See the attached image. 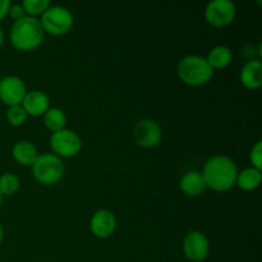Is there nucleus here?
<instances>
[{
	"instance_id": "obj_25",
	"label": "nucleus",
	"mask_w": 262,
	"mask_h": 262,
	"mask_svg": "<svg viewBox=\"0 0 262 262\" xmlns=\"http://www.w3.org/2000/svg\"><path fill=\"white\" fill-rule=\"evenodd\" d=\"M3 43H4V32H3V28L0 27V49H2Z\"/></svg>"
},
{
	"instance_id": "obj_21",
	"label": "nucleus",
	"mask_w": 262,
	"mask_h": 262,
	"mask_svg": "<svg viewBox=\"0 0 262 262\" xmlns=\"http://www.w3.org/2000/svg\"><path fill=\"white\" fill-rule=\"evenodd\" d=\"M7 119L10 125L13 127H19V125L25 124L27 120V113L22 107V105H17V106H9L7 110Z\"/></svg>"
},
{
	"instance_id": "obj_27",
	"label": "nucleus",
	"mask_w": 262,
	"mask_h": 262,
	"mask_svg": "<svg viewBox=\"0 0 262 262\" xmlns=\"http://www.w3.org/2000/svg\"><path fill=\"white\" fill-rule=\"evenodd\" d=\"M2 204H3V196L0 194V206H2Z\"/></svg>"
},
{
	"instance_id": "obj_12",
	"label": "nucleus",
	"mask_w": 262,
	"mask_h": 262,
	"mask_svg": "<svg viewBox=\"0 0 262 262\" xmlns=\"http://www.w3.org/2000/svg\"><path fill=\"white\" fill-rule=\"evenodd\" d=\"M22 107L27 115L31 117H40L43 115L49 109H50V99L48 95L38 90H33L26 94L25 99L22 101Z\"/></svg>"
},
{
	"instance_id": "obj_15",
	"label": "nucleus",
	"mask_w": 262,
	"mask_h": 262,
	"mask_svg": "<svg viewBox=\"0 0 262 262\" xmlns=\"http://www.w3.org/2000/svg\"><path fill=\"white\" fill-rule=\"evenodd\" d=\"M181 189L184 194L196 197L206 189V183L200 171H188L181 179Z\"/></svg>"
},
{
	"instance_id": "obj_6",
	"label": "nucleus",
	"mask_w": 262,
	"mask_h": 262,
	"mask_svg": "<svg viewBox=\"0 0 262 262\" xmlns=\"http://www.w3.org/2000/svg\"><path fill=\"white\" fill-rule=\"evenodd\" d=\"M50 146L56 156L73 158V156L78 155L81 151L82 141L74 130L64 128L58 132L51 133Z\"/></svg>"
},
{
	"instance_id": "obj_8",
	"label": "nucleus",
	"mask_w": 262,
	"mask_h": 262,
	"mask_svg": "<svg viewBox=\"0 0 262 262\" xmlns=\"http://www.w3.org/2000/svg\"><path fill=\"white\" fill-rule=\"evenodd\" d=\"M27 94L26 84L19 77L7 76L0 79V101L8 106L22 104Z\"/></svg>"
},
{
	"instance_id": "obj_3",
	"label": "nucleus",
	"mask_w": 262,
	"mask_h": 262,
	"mask_svg": "<svg viewBox=\"0 0 262 262\" xmlns=\"http://www.w3.org/2000/svg\"><path fill=\"white\" fill-rule=\"evenodd\" d=\"M178 76L188 86H204L212 78L214 69L204 56L188 55L178 63Z\"/></svg>"
},
{
	"instance_id": "obj_24",
	"label": "nucleus",
	"mask_w": 262,
	"mask_h": 262,
	"mask_svg": "<svg viewBox=\"0 0 262 262\" xmlns=\"http://www.w3.org/2000/svg\"><path fill=\"white\" fill-rule=\"evenodd\" d=\"M12 3L9 0H0V20L4 19L9 13V8Z\"/></svg>"
},
{
	"instance_id": "obj_7",
	"label": "nucleus",
	"mask_w": 262,
	"mask_h": 262,
	"mask_svg": "<svg viewBox=\"0 0 262 262\" xmlns=\"http://www.w3.org/2000/svg\"><path fill=\"white\" fill-rule=\"evenodd\" d=\"M237 8L232 0H212L205 9L207 23L214 27H225L234 20Z\"/></svg>"
},
{
	"instance_id": "obj_2",
	"label": "nucleus",
	"mask_w": 262,
	"mask_h": 262,
	"mask_svg": "<svg viewBox=\"0 0 262 262\" xmlns=\"http://www.w3.org/2000/svg\"><path fill=\"white\" fill-rule=\"evenodd\" d=\"M45 31L40 19L35 17H23L15 20L10 28V42L20 51H31L37 49L42 43Z\"/></svg>"
},
{
	"instance_id": "obj_17",
	"label": "nucleus",
	"mask_w": 262,
	"mask_h": 262,
	"mask_svg": "<svg viewBox=\"0 0 262 262\" xmlns=\"http://www.w3.org/2000/svg\"><path fill=\"white\" fill-rule=\"evenodd\" d=\"M262 174L261 170H257L255 168L243 169L241 173H238L237 181L235 183L238 184L241 189L243 191H253L261 184Z\"/></svg>"
},
{
	"instance_id": "obj_16",
	"label": "nucleus",
	"mask_w": 262,
	"mask_h": 262,
	"mask_svg": "<svg viewBox=\"0 0 262 262\" xmlns=\"http://www.w3.org/2000/svg\"><path fill=\"white\" fill-rule=\"evenodd\" d=\"M232 50L227 46H215L207 55L206 60L212 69H223L232 63Z\"/></svg>"
},
{
	"instance_id": "obj_23",
	"label": "nucleus",
	"mask_w": 262,
	"mask_h": 262,
	"mask_svg": "<svg viewBox=\"0 0 262 262\" xmlns=\"http://www.w3.org/2000/svg\"><path fill=\"white\" fill-rule=\"evenodd\" d=\"M8 14H9L10 17L14 19V22H15V20L22 19L23 17H26V12H25V9H23L22 4H12V5H10L9 13H8Z\"/></svg>"
},
{
	"instance_id": "obj_22",
	"label": "nucleus",
	"mask_w": 262,
	"mask_h": 262,
	"mask_svg": "<svg viewBox=\"0 0 262 262\" xmlns=\"http://www.w3.org/2000/svg\"><path fill=\"white\" fill-rule=\"evenodd\" d=\"M251 163H252V168L261 170L262 169V141H257L255 146L251 150Z\"/></svg>"
},
{
	"instance_id": "obj_11",
	"label": "nucleus",
	"mask_w": 262,
	"mask_h": 262,
	"mask_svg": "<svg viewBox=\"0 0 262 262\" xmlns=\"http://www.w3.org/2000/svg\"><path fill=\"white\" fill-rule=\"evenodd\" d=\"M91 232L97 238H109L117 228V217L110 210H99L91 217Z\"/></svg>"
},
{
	"instance_id": "obj_26",
	"label": "nucleus",
	"mask_w": 262,
	"mask_h": 262,
	"mask_svg": "<svg viewBox=\"0 0 262 262\" xmlns=\"http://www.w3.org/2000/svg\"><path fill=\"white\" fill-rule=\"evenodd\" d=\"M3 234H4V233H3V228H2V225H0V243H2V241H3Z\"/></svg>"
},
{
	"instance_id": "obj_9",
	"label": "nucleus",
	"mask_w": 262,
	"mask_h": 262,
	"mask_svg": "<svg viewBox=\"0 0 262 262\" xmlns=\"http://www.w3.org/2000/svg\"><path fill=\"white\" fill-rule=\"evenodd\" d=\"M136 143L141 147L151 148L158 146L163 138V130L159 123L152 119H143L136 124L133 130Z\"/></svg>"
},
{
	"instance_id": "obj_13",
	"label": "nucleus",
	"mask_w": 262,
	"mask_h": 262,
	"mask_svg": "<svg viewBox=\"0 0 262 262\" xmlns=\"http://www.w3.org/2000/svg\"><path fill=\"white\" fill-rule=\"evenodd\" d=\"M241 82L250 90L260 89L262 84V64L258 59H252L243 66L239 74Z\"/></svg>"
},
{
	"instance_id": "obj_10",
	"label": "nucleus",
	"mask_w": 262,
	"mask_h": 262,
	"mask_svg": "<svg viewBox=\"0 0 262 262\" xmlns=\"http://www.w3.org/2000/svg\"><path fill=\"white\" fill-rule=\"evenodd\" d=\"M183 252L189 261H205L210 252L209 239L204 233L199 232V230L188 233L183 241Z\"/></svg>"
},
{
	"instance_id": "obj_20",
	"label": "nucleus",
	"mask_w": 262,
	"mask_h": 262,
	"mask_svg": "<svg viewBox=\"0 0 262 262\" xmlns=\"http://www.w3.org/2000/svg\"><path fill=\"white\" fill-rule=\"evenodd\" d=\"M22 7L28 17H35V15L42 14L50 7V2L49 0H25L22 3Z\"/></svg>"
},
{
	"instance_id": "obj_18",
	"label": "nucleus",
	"mask_w": 262,
	"mask_h": 262,
	"mask_svg": "<svg viewBox=\"0 0 262 262\" xmlns=\"http://www.w3.org/2000/svg\"><path fill=\"white\" fill-rule=\"evenodd\" d=\"M43 122L48 129L51 132H58V130L64 129L67 124V115L66 113L58 107H51L43 114Z\"/></svg>"
},
{
	"instance_id": "obj_14",
	"label": "nucleus",
	"mask_w": 262,
	"mask_h": 262,
	"mask_svg": "<svg viewBox=\"0 0 262 262\" xmlns=\"http://www.w3.org/2000/svg\"><path fill=\"white\" fill-rule=\"evenodd\" d=\"M12 155L18 164L23 166H32L38 156L36 146L31 141H18L12 148Z\"/></svg>"
},
{
	"instance_id": "obj_1",
	"label": "nucleus",
	"mask_w": 262,
	"mask_h": 262,
	"mask_svg": "<svg viewBox=\"0 0 262 262\" xmlns=\"http://www.w3.org/2000/svg\"><path fill=\"white\" fill-rule=\"evenodd\" d=\"M206 187L216 192H227L235 184L238 169L234 161L225 155H215L206 161L202 170Z\"/></svg>"
},
{
	"instance_id": "obj_5",
	"label": "nucleus",
	"mask_w": 262,
	"mask_h": 262,
	"mask_svg": "<svg viewBox=\"0 0 262 262\" xmlns=\"http://www.w3.org/2000/svg\"><path fill=\"white\" fill-rule=\"evenodd\" d=\"M40 23L45 32L53 36H61L72 30L74 19L71 10L60 5H53L41 14Z\"/></svg>"
},
{
	"instance_id": "obj_4",
	"label": "nucleus",
	"mask_w": 262,
	"mask_h": 262,
	"mask_svg": "<svg viewBox=\"0 0 262 262\" xmlns=\"http://www.w3.org/2000/svg\"><path fill=\"white\" fill-rule=\"evenodd\" d=\"M32 174L38 183L53 186L64 176V164L54 154H41L32 164Z\"/></svg>"
},
{
	"instance_id": "obj_19",
	"label": "nucleus",
	"mask_w": 262,
	"mask_h": 262,
	"mask_svg": "<svg viewBox=\"0 0 262 262\" xmlns=\"http://www.w3.org/2000/svg\"><path fill=\"white\" fill-rule=\"evenodd\" d=\"M20 182L15 174L4 173L0 176V194L2 196H12L19 189Z\"/></svg>"
}]
</instances>
